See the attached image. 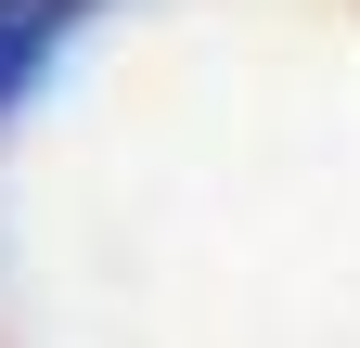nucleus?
Masks as SVG:
<instances>
[{
  "label": "nucleus",
  "instance_id": "nucleus-1",
  "mask_svg": "<svg viewBox=\"0 0 360 348\" xmlns=\"http://www.w3.org/2000/svg\"><path fill=\"white\" fill-rule=\"evenodd\" d=\"M65 13H77V0H0V104H13V91H26L39 65H52Z\"/></svg>",
  "mask_w": 360,
  "mask_h": 348
}]
</instances>
